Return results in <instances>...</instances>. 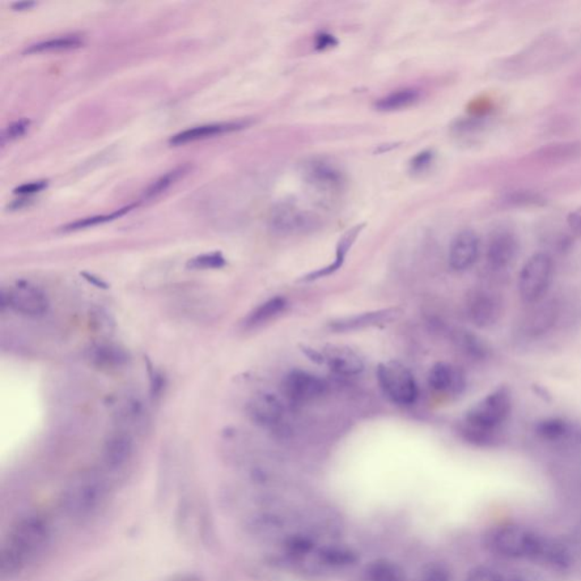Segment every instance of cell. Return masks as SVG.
Returning a JSON list of instances; mask_svg holds the SVG:
<instances>
[{"instance_id":"1","label":"cell","mask_w":581,"mask_h":581,"mask_svg":"<svg viewBox=\"0 0 581 581\" xmlns=\"http://www.w3.org/2000/svg\"><path fill=\"white\" fill-rule=\"evenodd\" d=\"M512 406V394L506 386L487 394L466 411L459 425L461 438L474 447H496L503 439V427L510 417Z\"/></svg>"},{"instance_id":"2","label":"cell","mask_w":581,"mask_h":581,"mask_svg":"<svg viewBox=\"0 0 581 581\" xmlns=\"http://www.w3.org/2000/svg\"><path fill=\"white\" fill-rule=\"evenodd\" d=\"M50 537L47 521L39 517L21 520L8 535L2 550V574L15 576L35 561L42 553Z\"/></svg>"},{"instance_id":"3","label":"cell","mask_w":581,"mask_h":581,"mask_svg":"<svg viewBox=\"0 0 581 581\" xmlns=\"http://www.w3.org/2000/svg\"><path fill=\"white\" fill-rule=\"evenodd\" d=\"M542 540L543 536L524 525L507 524L491 529L483 538V545L496 557L536 561Z\"/></svg>"},{"instance_id":"4","label":"cell","mask_w":581,"mask_h":581,"mask_svg":"<svg viewBox=\"0 0 581 581\" xmlns=\"http://www.w3.org/2000/svg\"><path fill=\"white\" fill-rule=\"evenodd\" d=\"M553 258L546 252L533 254L521 269L518 290L525 304L540 303L546 298L554 278Z\"/></svg>"},{"instance_id":"5","label":"cell","mask_w":581,"mask_h":581,"mask_svg":"<svg viewBox=\"0 0 581 581\" xmlns=\"http://www.w3.org/2000/svg\"><path fill=\"white\" fill-rule=\"evenodd\" d=\"M381 391L389 401L397 406H413L417 401L419 389L413 372L398 362L380 363L376 372Z\"/></svg>"},{"instance_id":"6","label":"cell","mask_w":581,"mask_h":581,"mask_svg":"<svg viewBox=\"0 0 581 581\" xmlns=\"http://www.w3.org/2000/svg\"><path fill=\"white\" fill-rule=\"evenodd\" d=\"M562 316V305L558 299H543L530 304L518 325V337L525 342L541 340L557 328Z\"/></svg>"},{"instance_id":"7","label":"cell","mask_w":581,"mask_h":581,"mask_svg":"<svg viewBox=\"0 0 581 581\" xmlns=\"http://www.w3.org/2000/svg\"><path fill=\"white\" fill-rule=\"evenodd\" d=\"M466 313L479 329L491 328L501 320L504 312L502 295L493 288L476 287L466 295Z\"/></svg>"},{"instance_id":"8","label":"cell","mask_w":581,"mask_h":581,"mask_svg":"<svg viewBox=\"0 0 581 581\" xmlns=\"http://www.w3.org/2000/svg\"><path fill=\"white\" fill-rule=\"evenodd\" d=\"M2 307L11 308L20 315L38 318L44 316L49 309V301L45 292L29 282H18L0 295Z\"/></svg>"},{"instance_id":"9","label":"cell","mask_w":581,"mask_h":581,"mask_svg":"<svg viewBox=\"0 0 581 581\" xmlns=\"http://www.w3.org/2000/svg\"><path fill=\"white\" fill-rule=\"evenodd\" d=\"M329 385L320 376L295 369L288 372L282 381V392L288 401L307 405L318 400L328 392Z\"/></svg>"},{"instance_id":"10","label":"cell","mask_w":581,"mask_h":581,"mask_svg":"<svg viewBox=\"0 0 581 581\" xmlns=\"http://www.w3.org/2000/svg\"><path fill=\"white\" fill-rule=\"evenodd\" d=\"M518 240L510 231L495 232L486 248L487 267L493 274H504L518 256Z\"/></svg>"},{"instance_id":"11","label":"cell","mask_w":581,"mask_h":581,"mask_svg":"<svg viewBox=\"0 0 581 581\" xmlns=\"http://www.w3.org/2000/svg\"><path fill=\"white\" fill-rule=\"evenodd\" d=\"M316 219L294 202L278 203L270 215V226L279 235H292L312 230Z\"/></svg>"},{"instance_id":"12","label":"cell","mask_w":581,"mask_h":581,"mask_svg":"<svg viewBox=\"0 0 581 581\" xmlns=\"http://www.w3.org/2000/svg\"><path fill=\"white\" fill-rule=\"evenodd\" d=\"M320 352V364H326L337 375L352 377L363 372L364 362L362 355L350 346L328 345Z\"/></svg>"},{"instance_id":"13","label":"cell","mask_w":581,"mask_h":581,"mask_svg":"<svg viewBox=\"0 0 581 581\" xmlns=\"http://www.w3.org/2000/svg\"><path fill=\"white\" fill-rule=\"evenodd\" d=\"M538 439L547 443L581 445V423L561 417L541 419L534 427Z\"/></svg>"},{"instance_id":"14","label":"cell","mask_w":581,"mask_h":581,"mask_svg":"<svg viewBox=\"0 0 581 581\" xmlns=\"http://www.w3.org/2000/svg\"><path fill=\"white\" fill-rule=\"evenodd\" d=\"M427 381L432 391L447 397L461 396L466 386L465 372L449 363H435L428 372Z\"/></svg>"},{"instance_id":"15","label":"cell","mask_w":581,"mask_h":581,"mask_svg":"<svg viewBox=\"0 0 581 581\" xmlns=\"http://www.w3.org/2000/svg\"><path fill=\"white\" fill-rule=\"evenodd\" d=\"M247 414L254 425L271 428L281 423L284 406L275 394L260 392L250 398L247 405Z\"/></svg>"},{"instance_id":"16","label":"cell","mask_w":581,"mask_h":581,"mask_svg":"<svg viewBox=\"0 0 581 581\" xmlns=\"http://www.w3.org/2000/svg\"><path fill=\"white\" fill-rule=\"evenodd\" d=\"M481 252V241L472 230L457 233L449 250V264L453 270L466 271L476 264Z\"/></svg>"},{"instance_id":"17","label":"cell","mask_w":581,"mask_h":581,"mask_svg":"<svg viewBox=\"0 0 581 581\" xmlns=\"http://www.w3.org/2000/svg\"><path fill=\"white\" fill-rule=\"evenodd\" d=\"M396 308L380 309V311L358 313V315L338 318L329 322V329L334 333H349L375 326L385 325L398 316Z\"/></svg>"},{"instance_id":"18","label":"cell","mask_w":581,"mask_h":581,"mask_svg":"<svg viewBox=\"0 0 581 581\" xmlns=\"http://www.w3.org/2000/svg\"><path fill=\"white\" fill-rule=\"evenodd\" d=\"M105 496V485L98 478L84 479L71 491L69 503L76 515L87 516L98 508Z\"/></svg>"},{"instance_id":"19","label":"cell","mask_w":581,"mask_h":581,"mask_svg":"<svg viewBox=\"0 0 581 581\" xmlns=\"http://www.w3.org/2000/svg\"><path fill=\"white\" fill-rule=\"evenodd\" d=\"M305 179L321 192H333L343 184L342 173L324 160H312L305 168Z\"/></svg>"},{"instance_id":"20","label":"cell","mask_w":581,"mask_h":581,"mask_svg":"<svg viewBox=\"0 0 581 581\" xmlns=\"http://www.w3.org/2000/svg\"><path fill=\"white\" fill-rule=\"evenodd\" d=\"M363 228V224L357 225V226L350 228L349 231H346L345 235H342L340 241L337 245V252H335V260L332 264L322 267V269L312 271L311 274L305 275L303 281L312 282L318 281V279L325 278L330 277L337 273V270L342 269L343 264L346 260L347 253L350 252L352 247H354L355 242L357 241L360 233H362Z\"/></svg>"},{"instance_id":"21","label":"cell","mask_w":581,"mask_h":581,"mask_svg":"<svg viewBox=\"0 0 581 581\" xmlns=\"http://www.w3.org/2000/svg\"><path fill=\"white\" fill-rule=\"evenodd\" d=\"M133 452V440L129 432L116 431L110 435L104 445L105 464L112 469L121 468L130 460Z\"/></svg>"},{"instance_id":"22","label":"cell","mask_w":581,"mask_h":581,"mask_svg":"<svg viewBox=\"0 0 581 581\" xmlns=\"http://www.w3.org/2000/svg\"><path fill=\"white\" fill-rule=\"evenodd\" d=\"M244 126V123L228 122L192 127V129L182 131V132L174 135L169 140V143L172 146H181V144L213 138L216 135L235 132V131L241 130Z\"/></svg>"},{"instance_id":"23","label":"cell","mask_w":581,"mask_h":581,"mask_svg":"<svg viewBox=\"0 0 581 581\" xmlns=\"http://www.w3.org/2000/svg\"><path fill=\"white\" fill-rule=\"evenodd\" d=\"M536 561L544 563L545 566L555 570H567L571 566L572 555L562 542L543 537Z\"/></svg>"},{"instance_id":"24","label":"cell","mask_w":581,"mask_h":581,"mask_svg":"<svg viewBox=\"0 0 581 581\" xmlns=\"http://www.w3.org/2000/svg\"><path fill=\"white\" fill-rule=\"evenodd\" d=\"M89 359L97 368L113 371V369L124 367L129 362V355L121 346L101 343L91 347L89 351Z\"/></svg>"},{"instance_id":"25","label":"cell","mask_w":581,"mask_h":581,"mask_svg":"<svg viewBox=\"0 0 581 581\" xmlns=\"http://www.w3.org/2000/svg\"><path fill=\"white\" fill-rule=\"evenodd\" d=\"M457 349L466 355V358L474 360V362H483L490 357L491 349L487 343L479 337L478 335L470 332V330H457L453 337Z\"/></svg>"},{"instance_id":"26","label":"cell","mask_w":581,"mask_h":581,"mask_svg":"<svg viewBox=\"0 0 581 581\" xmlns=\"http://www.w3.org/2000/svg\"><path fill=\"white\" fill-rule=\"evenodd\" d=\"M366 581H406V572L388 559L375 560L364 569Z\"/></svg>"},{"instance_id":"27","label":"cell","mask_w":581,"mask_h":581,"mask_svg":"<svg viewBox=\"0 0 581 581\" xmlns=\"http://www.w3.org/2000/svg\"><path fill=\"white\" fill-rule=\"evenodd\" d=\"M287 307V301L286 298H283L281 295L273 296L269 300L265 301L261 305H258L254 311L250 313L247 325L249 328H258L267 324L270 320H273L274 318L281 315V313L286 311Z\"/></svg>"},{"instance_id":"28","label":"cell","mask_w":581,"mask_h":581,"mask_svg":"<svg viewBox=\"0 0 581 581\" xmlns=\"http://www.w3.org/2000/svg\"><path fill=\"white\" fill-rule=\"evenodd\" d=\"M419 99V91L414 88L401 89L377 101L376 108L380 112H394L409 107Z\"/></svg>"},{"instance_id":"29","label":"cell","mask_w":581,"mask_h":581,"mask_svg":"<svg viewBox=\"0 0 581 581\" xmlns=\"http://www.w3.org/2000/svg\"><path fill=\"white\" fill-rule=\"evenodd\" d=\"M83 45V39L80 36L71 35L55 38L38 44L30 46L24 54H39L45 52H56V50L75 49Z\"/></svg>"},{"instance_id":"30","label":"cell","mask_w":581,"mask_h":581,"mask_svg":"<svg viewBox=\"0 0 581 581\" xmlns=\"http://www.w3.org/2000/svg\"><path fill=\"white\" fill-rule=\"evenodd\" d=\"M189 171V165H184V167L174 168L172 171L164 174V175L160 176L158 180H156L150 188L144 191L142 196L143 201H151V199L160 196L161 193L165 192V191L171 188L174 184H176L177 181L186 175Z\"/></svg>"},{"instance_id":"31","label":"cell","mask_w":581,"mask_h":581,"mask_svg":"<svg viewBox=\"0 0 581 581\" xmlns=\"http://www.w3.org/2000/svg\"><path fill=\"white\" fill-rule=\"evenodd\" d=\"M137 207L138 203H132V205L121 208V209L114 211V213L112 214L92 216V218L79 219L74 223H71L69 225H66V226H64L63 231L71 232L83 230V228L96 226V225L112 222V220L122 218V216H124L125 214L129 213V211L134 209V208Z\"/></svg>"},{"instance_id":"32","label":"cell","mask_w":581,"mask_h":581,"mask_svg":"<svg viewBox=\"0 0 581 581\" xmlns=\"http://www.w3.org/2000/svg\"><path fill=\"white\" fill-rule=\"evenodd\" d=\"M320 561L329 567L345 568L357 561V557L350 550L340 547H325L320 552Z\"/></svg>"},{"instance_id":"33","label":"cell","mask_w":581,"mask_h":581,"mask_svg":"<svg viewBox=\"0 0 581 581\" xmlns=\"http://www.w3.org/2000/svg\"><path fill=\"white\" fill-rule=\"evenodd\" d=\"M225 266H226V261L220 252L201 254L188 262L189 269L197 270L220 269Z\"/></svg>"},{"instance_id":"34","label":"cell","mask_w":581,"mask_h":581,"mask_svg":"<svg viewBox=\"0 0 581 581\" xmlns=\"http://www.w3.org/2000/svg\"><path fill=\"white\" fill-rule=\"evenodd\" d=\"M465 581H508V579L494 568L477 566L468 571Z\"/></svg>"},{"instance_id":"35","label":"cell","mask_w":581,"mask_h":581,"mask_svg":"<svg viewBox=\"0 0 581 581\" xmlns=\"http://www.w3.org/2000/svg\"><path fill=\"white\" fill-rule=\"evenodd\" d=\"M418 581H453V579L448 567L440 563H431L423 569Z\"/></svg>"},{"instance_id":"36","label":"cell","mask_w":581,"mask_h":581,"mask_svg":"<svg viewBox=\"0 0 581 581\" xmlns=\"http://www.w3.org/2000/svg\"><path fill=\"white\" fill-rule=\"evenodd\" d=\"M288 552L294 555H303L312 552L313 543L311 538L304 536H294L288 538L286 543Z\"/></svg>"},{"instance_id":"37","label":"cell","mask_w":581,"mask_h":581,"mask_svg":"<svg viewBox=\"0 0 581 581\" xmlns=\"http://www.w3.org/2000/svg\"><path fill=\"white\" fill-rule=\"evenodd\" d=\"M30 124H31V122H30L29 120H25V118L12 123V124L8 126L5 131H4L3 137H2L3 144L13 141V140H16L21 137H23V135L28 132Z\"/></svg>"},{"instance_id":"38","label":"cell","mask_w":581,"mask_h":581,"mask_svg":"<svg viewBox=\"0 0 581 581\" xmlns=\"http://www.w3.org/2000/svg\"><path fill=\"white\" fill-rule=\"evenodd\" d=\"M435 155L431 150H425L418 154L411 160L410 168L411 172L414 174H422L426 172L428 168L434 163Z\"/></svg>"},{"instance_id":"39","label":"cell","mask_w":581,"mask_h":581,"mask_svg":"<svg viewBox=\"0 0 581 581\" xmlns=\"http://www.w3.org/2000/svg\"><path fill=\"white\" fill-rule=\"evenodd\" d=\"M48 185V181H37L32 182V184H23L19 186L14 190L16 194H32L40 192V191L47 188Z\"/></svg>"},{"instance_id":"40","label":"cell","mask_w":581,"mask_h":581,"mask_svg":"<svg viewBox=\"0 0 581 581\" xmlns=\"http://www.w3.org/2000/svg\"><path fill=\"white\" fill-rule=\"evenodd\" d=\"M337 45V40L335 39V37L329 35V33L322 32L320 35H318L316 38V48L320 50H325L332 48V47Z\"/></svg>"},{"instance_id":"41","label":"cell","mask_w":581,"mask_h":581,"mask_svg":"<svg viewBox=\"0 0 581 581\" xmlns=\"http://www.w3.org/2000/svg\"><path fill=\"white\" fill-rule=\"evenodd\" d=\"M568 222H569L571 230L581 236V209L572 213L568 218Z\"/></svg>"},{"instance_id":"42","label":"cell","mask_w":581,"mask_h":581,"mask_svg":"<svg viewBox=\"0 0 581 581\" xmlns=\"http://www.w3.org/2000/svg\"><path fill=\"white\" fill-rule=\"evenodd\" d=\"M164 379L163 375H160L159 372H155L154 375L151 377V392L152 396H158L163 389Z\"/></svg>"},{"instance_id":"43","label":"cell","mask_w":581,"mask_h":581,"mask_svg":"<svg viewBox=\"0 0 581 581\" xmlns=\"http://www.w3.org/2000/svg\"><path fill=\"white\" fill-rule=\"evenodd\" d=\"M36 6V3L33 2H21L13 4L12 8L14 11H27L30 8Z\"/></svg>"},{"instance_id":"44","label":"cell","mask_w":581,"mask_h":581,"mask_svg":"<svg viewBox=\"0 0 581 581\" xmlns=\"http://www.w3.org/2000/svg\"><path fill=\"white\" fill-rule=\"evenodd\" d=\"M508 581H537L535 578H533L532 576L521 574V572H517V574L512 575L510 578H507Z\"/></svg>"}]
</instances>
